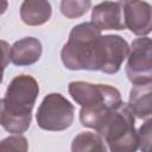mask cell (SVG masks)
Returning a JSON list of instances; mask_svg holds the SVG:
<instances>
[{"label":"cell","instance_id":"cell-1","mask_svg":"<svg viewBox=\"0 0 152 152\" xmlns=\"http://www.w3.org/2000/svg\"><path fill=\"white\" fill-rule=\"evenodd\" d=\"M38 94V82L30 75L15 76L10 82L1 99L0 122L4 129L12 134H21L28 129Z\"/></svg>","mask_w":152,"mask_h":152},{"label":"cell","instance_id":"cell-2","mask_svg":"<svg viewBox=\"0 0 152 152\" xmlns=\"http://www.w3.org/2000/svg\"><path fill=\"white\" fill-rule=\"evenodd\" d=\"M95 131L107 142L112 152H134L139 148L134 114L128 103L109 109L100 120Z\"/></svg>","mask_w":152,"mask_h":152},{"label":"cell","instance_id":"cell-3","mask_svg":"<svg viewBox=\"0 0 152 152\" xmlns=\"http://www.w3.org/2000/svg\"><path fill=\"white\" fill-rule=\"evenodd\" d=\"M101 31L93 21L72 27L68 42L61 51L64 66L69 70H93L94 49Z\"/></svg>","mask_w":152,"mask_h":152},{"label":"cell","instance_id":"cell-4","mask_svg":"<svg viewBox=\"0 0 152 152\" xmlns=\"http://www.w3.org/2000/svg\"><path fill=\"white\" fill-rule=\"evenodd\" d=\"M75 107L59 93L48 94L38 107L36 119L44 131L61 132L69 128L74 121Z\"/></svg>","mask_w":152,"mask_h":152},{"label":"cell","instance_id":"cell-5","mask_svg":"<svg viewBox=\"0 0 152 152\" xmlns=\"http://www.w3.org/2000/svg\"><path fill=\"white\" fill-rule=\"evenodd\" d=\"M129 53L128 43L119 34L100 36L94 49L93 71L116 74Z\"/></svg>","mask_w":152,"mask_h":152},{"label":"cell","instance_id":"cell-6","mask_svg":"<svg viewBox=\"0 0 152 152\" xmlns=\"http://www.w3.org/2000/svg\"><path fill=\"white\" fill-rule=\"evenodd\" d=\"M68 90L74 101L81 107H118L122 103L120 91L108 84H93L84 81H72L69 83Z\"/></svg>","mask_w":152,"mask_h":152},{"label":"cell","instance_id":"cell-7","mask_svg":"<svg viewBox=\"0 0 152 152\" xmlns=\"http://www.w3.org/2000/svg\"><path fill=\"white\" fill-rule=\"evenodd\" d=\"M126 75L133 84L152 83V38H135L127 56Z\"/></svg>","mask_w":152,"mask_h":152},{"label":"cell","instance_id":"cell-8","mask_svg":"<svg viewBox=\"0 0 152 152\" xmlns=\"http://www.w3.org/2000/svg\"><path fill=\"white\" fill-rule=\"evenodd\" d=\"M125 25L137 36H146L152 32V5L142 1L134 0L125 4L124 7Z\"/></svg>","mask_w":152,"mask_h":152},{"label":"cell","instance_id":"cell-9","mask_svg":"<svg viewBox=\"0 0 152 152\" xmlns=\"http://www.w3.org/2000/svg\"><path fill=\"white\" fill-rule=\"evenodd\" d=\"M91 21L100 30H125L122 20V6L116 1H103L91 11Z\"/></svg>","mask_w":152,"mask_h":152},{"label":"cell","instance_id":"cell-10","mask_svg":"<svg viewBox=\"0 0 152 152\" xmlns=\"http://www.w3.org/2000/svg\"><path fill=\"white\" fill-rule=\"evenodd\" d=\"M42 43L34 37H25L17 40L10 51V59L17 66H28L39 61L42 56Z\"/></svg>","mask_w":152,"mask_h":152},{"label":"cell","instance_id":"cell-11","mask_svg":"<svg viewBox=\"0 0 152 152\" xmlns=\"http://www.w3.org/2000/svg\"><path fill=\"white\" fill-rule=\"evenodd\" d=\"M128 107L138 119L152 116V83L134 84L129 91Z\"/></svg>","mask_w":152,"mask_h":152},{"label":"cell","instance_id":"cell-12","mask_svg":"<svg viewBox=\"0 0 152 152\" xmlns=\"http://www.w3.org/2000/svg\"><path fill=\"white\" fill-rule=\"evenodd\" d=\"M52 14L48 0H24L20 6V18L28 26H39L49 21Z\"/></svg>","mask_w":152,"mask_h":152},{"label":"cell","instance_id":"cell-13","mask_svg":"<svg viewBox=\"0 0 152 152\" xmlns=\"http://www.w3.org/2000/svg\"><path fill=\"white\" fill-rule=\"evenodd\" d=\"M71 150L74 152H81V151L106 152L107 147L104 145V140L99 133L81 132L74 138L72 144H71Z\"/></svg>","mask_w":152,"mask_h":152},{"label":"cell","instance_id":"cell-14","mask_svg":"<svg viewBox=\"0 0 152 152\" xmlns=\"http://www.w3.org/2000/svg\"><path fill=\"white\" fill-rule=\"evenodd\" d=\"M91 7V0H62L61 12L68 19H76L84 15Z\"/></svg>","mask_w":152,"mask_h":152},{"label":"cell","instance_id":"cell-15","mask_svg":"<svg viewBox=\"0 0 152 152\" xmlns=\"http://www.w3.org/2000/svg\"><path fill=\"white\" fill-rule=\"evenodd\" d=\"M139 148L142 152H152V118L147 119L138 131Z\"/></svg>","mask_w":152,"mask_h":152},{"label":"cell","instance_id":"cell-16","mask_svg":"<svg viewBox=\"0 0 152 152\" xmlns=\"http://www.w3.org/2000/svg\"><path fill=\"white\" fill-rule=\"evenodd\" d=\"M2 150H17V151H27V140L20 134L11 135L4 139L0 144Z\"/></svg>","mask_w":152,"mask_h":152},{"label":"cell","instance_id":"cell-17","mask_svg":"<svg viewBox=\"0 0 152 152\" xmlns=\"http://www.w3.org/2000/svg\"><path fill=\"white\" fill-rule=\"evenodd\" d=\"M120 2H125V4H127V2H131V1H134V0H119Z\"/></svg>","mask_w":152,"mask_h":152}]
</instances>
